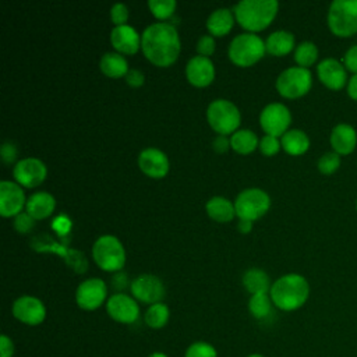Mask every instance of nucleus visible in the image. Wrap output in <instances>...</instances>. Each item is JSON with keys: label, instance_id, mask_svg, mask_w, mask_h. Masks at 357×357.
Masks as SVG:
<instances>
[{"label": "nucleus", "instance_id": "nucleus-34", "mask_svg": "<svg viewBox=\"0 0 357 357\" xmlns=\"http://www.w3.org/2000/svg\"><path fill=\"white\" fill-rule=\"evenodd\" d=\"M340 166V155L336 152H325L318 159V170L324 174L335 173Z\"/></svg>", "mask_w": 357, "mask_h": 357}, {"label": "nucleus", "instance_id": "nucleus-28", "mask_svg": "<svg viewBox=\"0 0 357 357\" xmlns=\"http://www.w3.org/2000/svg\"><path fill=\"white\" fill-rule=\"evenodd\" d=\"M243 284L251 294L268 293L271 290L269 276L259 268H250L243 275Z\"/></svg>", "mask_w": 357, "mask_h": 357}, {"label": "nucleus", "instance_id": "nucleus-33", "mask_svg": "<svg viewBox=\"0 0 357 357\" xmlns=\"http://www.w3.org/2000/svg\"><path fill=\"white\" fill-rule=\"evenodd\" d=\"M184 357H218V353L211 343L199 340L191 343L187 347Z\"/></svg>", "mask_w": 357, "mask_h": 357}, {"label": "nucleus", "instance_id": "nucleus-23", "mask_svg": "<svg viewBox=\"0 0 357 357\" xmlns=\"http://www.w3.org/2000/svg\"><path fill=\"white\" fill-rule=\"evenodd\" d=\"M265 47L273 56H284L294 47V35L284 29L275 31L266 38Z\"/></svg>", "mask_w": 357, "mask_h": 357}, {"label": "nucleus", "instance_id": "nucleus-41", "mask_svg": "<svg viewBox=\"0 0 357 357\" xmlns=\"http://www.w3.org/2000/svg\"><path fill=\"white\" fill-rule=\"evenodd\" d=\"M343 66L346 70L357 74V45L349 47V50L343 56Z\"/></svg>", "mask_w": 357, "mask_h": 357}, {"label": "nucleus", "instance_id": "nucleus-12", "mask_svg": "<svg viewBox=\"0 0 357 357\" xmlns=\"http://www.w3.org/2000/svg\"><path fill=\"white\" fill-rule=\"evenodd\" d=\"M131 293L134 298L152 305L165 297V286L158 276L142 273L131 282Z\"/></svg>", "mask_w": 357, "mask_h": 357}, {"label": "nucleus", "instance_id": "nucleus-52", "mask_svg": "<svg viewBox=\"0 0 357 357\" xmlns=\"http://www.w3.org/2000/svg\"><path fill=\"white\" fill-rule=\"evenodd\" d=\"M356 209H357V201H356Z\"/></svg>", "mask_w": 357, "mask_h": 357}, {"label": "nucleus", "instance_id": "nucleus-8", "mask_svg": "<svg viewBox=\"0 0 357 357\" xmlns=\"http://www.w3.org/2000/svg\"><path fill=\"white\" fill-rule=\"evenodd\" d=\"M312 85V75L308 68L294 66L283 70L276 78V89L284 98H300Z\"/></svg>", "mask_w": 357, "mask_h": 357}, {"label": "nucleus", "instance_id": "nucleus-22", "mask_svg": "<svg viewBox=\"0 0 357 357\" xmlns=\"http://www.w3.org/2000/svg\"><path fill=\"white\" fill-rule=\"evenodd\" d=\"M56 199L50 192L46 191H38L29 195L26 199L25 208L26 212L36 220V219H45L50 216L54 211Z\"/></svg>", "mask_w": 357, "mask_h": 357}, {"label": "nucleus", "instance_id": "nucleus-47", "mask_svg": "<svg viewBox=\"0 0 357 357\" xmlns=\"http://www.w3.org/2000/svg\"><path fill=\"white\" fill-rule=\"evenodd\" d=\"M212 146L216 152H225L230 146V138H227L226 135L219 134L218 137H215V139L212 142Z\"/></svg>", "mask_w": 357, "mask_h": 357}, {"label": "nucleus", "instance_id": "nucleus-46", "mask_svg": "<svg viewBox=\"0 0 357 357\" xmlns=\"http://www.w3.org/2000/svg\"><path fill=\"white\" fill-rule=\"evenodd\" d=\"M127 284H128V278H127V275L124 273V272H117L113 278H112V286L120 293V290H123V289H126L127 287Z\"/></svg>", "mask_w": 357, "mask_h": 357}, {"label": "nucleus", "instance_id": "nucleus-14", "mask_svg": "<svg viewBox=\"0 0 357 357\" xmlns=\"http://www.w3.org/2000/svg\"><path fill=\"white\" fill-rule=\"evenodd\" d=\"M47 174L46 165L33 156L24 158L18 160L13 169V176L18 184L24 187H36L39 185Z\"/></svg>", "mask_w": 357, "mask_h": 357}, {"label": "nucleus", "instance_id": "nucleus-35", "mask_svg": "<svg viewBox=\"0 0 357 357\" xmlns=\"http://www.w3.org/2000/svg\"><path fill=\"white\" fill-rule=\"evenodd\" d=\"M148 6L155 17L167 18L173 14L176 8V1L174 0H149Z\"/></svg>", "mask_w": 357, "mask_h": 357}, {"label": "nucleus", "instance_id": "nucleus-26", "mask_svg": "<svg viewBox=\"0 0 357 357\" xmlns=\"http://www.w3.org/2000/svg\"><path fill=\"white\" fill-rule=\"evenodd\" d=\"M280 144L287 153L297 156L304 153L310 148V138L303 130L291 128L282 135Z\"/></svg>", "mask_w": 357, "mask_h": 357}, {"label": "nucleus", "instance_id": "nucleus-24", "mask_svg": "<svg viewBox=\"0 0 357 357\" xmlns=\"http://www.w3.org/2000/svg\"><path fill=\"white\" fill-rule=\"evenodd\" d=\"M233 22H234L233 13L226 7H220L209 14L206 20V28L212 35L220 36V35H226L231 29Z\"/></svg>", "mask_w": 357, "mask_h": 357}, {"label": "nucleus", "instance_id": "nucleus-4", "mask_svg": "<svg viewBox=\"0 0 357 357\" xmlns=\"http://www.w3.org/2000/svg\"><path fill=\"white\" fill-rule=\"evenodd\" d=\"M328 26L340 38L357 33V0L332 1L328 10Z\"/></svg>", "mask_w": 357, "mask_h": 357}, {"label": "nucleus", "instance_id": "nucleus-42", "mask_svg": "<svg viewBox=\"0 0 357 357\" xmlns=\"http://www.w3.org/2000/svg\"><path fill=\"white\" fill-rule=\"evenodd\" d=\"M124 78H126L127 84H130L131 86H141L144 84V79H145L142 71L138 70V68H130L127 71V74L124 75Z\"/></svg>", "mask_w": 357, "mask_h": 357}, {"label": "nucleus", "instance_id": "nucleus-11", "mask_svg": "<svg viewBox=\"0 0 357 357\" xmlns=\"http://www.w3.org/2000/svg\"><path fill=\"white\" fill-rule=\"evenodd\" d=\"M107 296V286L99 278H89L81 282L75 290V301L78 307L86 311L99 308Z\"/></svg>", "mask_w": 357, "mask_h": 357}, {"label": "nucleus", "instance_id": "nucleus-13", "mask_svg": "<svg viewBox=\"0 0 357 357\" xmlns=\"http://www.w3.org/2000/svg\"><path fill=\"white\" fill-rule=\"evenodd\" d=\"M109 317L120 324H132L139 317L138 303L126 293H114L106 301Z\"/></svg>", "mask_w": 357, "mask_h": 357}, {"label": "nucleus", "instance_id": "nucleus-16", "mask_svg": "<svg viewBox=\"0 0 357 357\" xmlns=\"http://www.w3.org/2000/svg\"><path fill=\"white\" fill-rule=\"evenodd\" d=\"M26 204L25 194L20 184L3 180L0 183V215L4 218L17 216Z\"/></svg>", "mask_w": 357, "mask_h": 357}, {"label": "nucleus", "instance_id": "nucleus-19", "mask_svg": "<svg viewBox=\"0 0 357 357\" xmlns=\"http://www.w3.org/2000/svg\"><path fill=\"white\" fill-rule=\"evenodd\" d=\"M185 75L192 85L205 86L215 78V66L209 57L197 54L187 61Z\"/></svg>", "mask_w": 357, "mask_h": 357}, {"label": "nucleus", "instance_id": "nucleus-50", "mask_svg": "<svg viewBox=\"0 0 357 357\" xmlns=\"http://www.w3.org/2000/svg\"><path fill=\"white\" fill-rule=\"evenodd\" d=\"M149 357H167L165 353H162V351H155V353H152Z\"/></svg>", "mask_w": 357, "mask_h": 357}, {"label": "nucleus", "instance_id": "nucleus-49", "mask_svg": "<svg viewBox=\"0 0 357 357\" xmlns=\"http://www.w3.org/2000/svg\"><path fill=\"white\" fill-rule=\"evenodd\" d=\"M237 229L240 233H248L251 229H252V220H248V219H240L238 223H237Z\"/></svg>", "mask_w": 357, "mask_h": 357}, {"label": "nucleus", "instance_id": "nucleus-18", "mask_svg": "<svg viewBox=\"0 0 357 357\" xmlns=\"http://www.w3.org/2000/svg\"><path fill=\"white\" fill-rule=\"evenodd\" d=\"M138 165L141 170L153 178H160L169 172V159L158 148H145L138 155Z\"/></svg>", "mask_w": 357, "mask_h": 357}, {"label": "nucleus", "instance_id": "nucleus-38", "mask_svg": "<svg viewBox=\"0 0 357 357\" xmlns=\"http://www.w3.org/2000/svg\"><path fill=\"white\" fill-rule=\"evenodd\" d=\"M35 226V219L28 212H21L14 219V227L17 231L25 234L29 233Z\"/></svg>", "mask_w": 357, "mask_h": 357}, {"label": "nucleus", "instance_id": "nucleus-43", "mask_svg": "<svg viewBox=\"0 0 357 357\" xmlns=\"http://www.w3.org/2000/svg\"><path fill=\"white\" fill-rule=\"evenodd\" d=\"M0 153H1V159H3L6 163H11V162H14L15 158H17V146H15L13 142H4V144L1 145Z\"/></svg>", "mask_w": 357, "mask_h": 357}, {"label": "nucleus", "instance_id": "nucleus-48", "mask_svg": "<svg viewBox=\"0 0 357 357\" xmlns=\"http://www.w3.org/2000/svg\"><path fill=\"white\" fill-rule=\"evenodd\" d=\"M347 95L353 99L357 100V74H353V77L347 82Z\"/></svg>", "mask_w": 357, "mask_h": 357}, {"label": "nucleus", "instance_id": "nucleus-25", "mask_svg": "<svg viewBox=\"0 0 357 357\" xmlns=\"http://www.w3.org/2000/svg\"><path fill=\"white\" fill-rule=\"evenodd\" d=\"M99 67L103 71V74H106L107 77H112V78L124 77L127 74V71L130 70L126 57L117 52L105 53L100 57Z\"/></svg>", "mask_w": 357, "mask_h": 357}, {"label": "nucleus", "instance_id": "nucleus-20", "mask_svg": "<svg viewBox=\"0 0 357 357\" xmlns=\"http://www.w3.org/2000/svg\"><path fill=\"white\" fill-rule=\"evenodd\" d=\"M110 40L116 50L121 54H132L141 46V36L137 29L128 24L117 25L110 32Z\"/></svg>", "mask_w": 357, "mask_h": 357}, {"label": "nucleus", "instance_id": "nucleus-29", "mask_svg": "<svg viewBox=\"0 0 357 357\" xmlns=\"http://www.w3.org/2000/svg\"><path fill=\"white\" fill-rule=\"evenodd\" d=\"M257 145H259L258 137L248 128L236 130L230 135V146L238 153H250L257 148Z\"/></svg>", "mask_w": 357, "mask_h": 357}, {"label": "nucleus", "instance_id": "nucleus-31", "mask_svg": "<svg viewBox=\"0 0 357 357\" xmlns=\"http://www.w3.org/2000/svg\"><path fill=\"white\" fill-rule=\"evenodd\" d=\"M248 310L251 315L257 319L266 318L272 311V298L268 293L251 294L248 301Z\"/></svg>", "mask_w": 357, "mask_h": 357}, {"label": "nucleus", "instance_id": "nucleus-1", "mask_svg": "<svg viewBox=\"0 0 357 357\" xmlns=\"http://www.w3.org/2000/svg\"><path fill=\"white\" fill-rule=\"evenodd\" d=\"M144 54L156 66L172 64L180 52V38L174 25L169 22H153L141 35Z\"/></svg>", "mask_w": 357, "mask_h": 357}, {"label": "nucleus", "instance_id": "nucleus-51", "mask_svg": "<svg viewBox=\"0 0 357 357\" xmlns=\"http://www.w3.org/2000/svg\"><path fill=\"white\" fill-rule=\"evenodd\" d=\"M247 357H264L262 354H250V356H247Z\"/></svg>", "mask_w": 357, "mask_h": 357}, {"label": "nucleus", "instance_id": "nucleus-44", "mask_svg": "<svg viewBox=\"0 0 357 357\" xmlns=\"http://www.w3.org/2000/svg\"><path fill=\"white\" fill-rule=\"evenodd\" d=\"M70 227H71V222L68 218H66L64 215H60L57 216L54 220H53V229L60 234H67L70 231Z\"/></svg>", "mask_w": 357, "mask_h": 357}, {"label": "nucleus", "instance_id": "nucleus-10", "mask_svg": "<svg viewBox=\"0 0 357 357\" xmlns=\"http://www.w3.org/2000/svg\"><path fill=\"white\" fill-rule=\"evenodd\" d=\"M291 114L287 106L279 102H273L266 105L259 114V123L264 131L269 135H283L290 126Z\"/></svg>", "mask_w": 357, "mask_h": 357}, {"label": "nucleus", "instance_id": "nucleus-9", "mask_svg": "<svg viewBox=\"0 0 357 357\" xmlns=\"http://www.w3.org/2000/svg\"><path fill=\"white\" fill-rule=\"evenodd\" d=\"M269 206H271V198L268 192L257 187L243 190L234 201L236 215L240 219H248V220H254L262 216L269 209Z\"/></svg>", "mask_w": 357, "mask_h": 357}, {"label": "nucleus", "instance_id": "nucleus-36", "mask_svg": "<svg viewBox=\"0 0 357 357\" xmlns=\"http://www.w3.org/2000/svg\"><path fill=\"white\" fill-rule=\"evenodd\" d=\"M64 261L77 273H84L88 268V262H86V258H85L84 252H81L78 250H74V248L68 250L67 255L64 257Z\"/></svg>", "mask_w": 357, "mask_h": 357}, {"label": "nucleus", "instance_id": "nucleus-3", "mask_svg": "<svg viewBox=\"0 0 357 357\" xmlns=\"http://www.w3.org/2000/svg\"><path fill=\"white\" fill-rule=\"evenodd\" d=\"M278 7L276 0H241L234 6V15L243 28L261 31L275 18Z\"/></svg>", "mask_w": 357, "mask_h": 357}, {"label": "nucleus", "instance_id": "nucleus-2", "mask_svg": "<svg viewBox=\"0 0 357 357\" xmlns=\"http://www.w3.org/2000/svg\"><path fill=\"white\" fill-rule=\"evenodd\" d=\"M272 303L283 311H294L304 305L310 296L307 279L298 273H287L273 282L269 290Z\"/></svg>", "mask_w": 357, "mask_h": 357}, {"label": "nucleus", "instance_id": "nucleus-21", "mask_svg": "<svg viewBox=\"0 0 357 357\" xmlns=\"http://www.w3.org/2000/svg\"><path fill=\"white\" fill-rule=\"evenodd\" d=\"M329 141L333 152L339 155H349L357 145V132L350 124L339 123L332 128Z\"/></svg>", "mask_w": 357, "mask_h": 357}, {"label": "nucleus", "instance_id": "nucleus-15", "mask_svg": "<svg viewBox=\"0 0 357 357\" xmlns=\"http://www.w3.org/2000/svg\"><path fill=\"white\" fill-rule=\"evenodd\" d=\"M13 315L25 325H39L46 318L45 304L33 296H21L13 304Z\"/></svg>", "mask_w": 357, "mask_h": 357}, {"label": "nucleus", "instance_id": "nucleus-17", "mask_svg": "<svg viewBox=\"0 0 357 357\" xmlns=\"http://www.w3.org/2000/svg\"><path fill=\"white\" fill-rule=\"evenodd\" d=\"M319 81L332 91H339L347 85V73L346 67L336 59L328 57L318 63L317 67Z\"/></svg>", "mask_w": 357, "mask_h": 357}, {"label": "nucleus", "instance_id": "nucleus-5", "mask_svg": "<svg viewBox=\"0 0 357 357\" xmlns=\"http://www.w3.org/2000/svg\"><path fill=\"white\" fill-rule=\"evenodd\" d=\"M265 42L254 32L236 35L229 45V57L237 66H251L265 53Z\"/></svg>", "mask_w": 357, "mask_h": 357}, {"label": "nucleus", "instance_id": "nucleus-40", "mask_svg": "<svg viewBox=\"0 0 357 357\" xmlns=\"http://www.w3.org/2000/svg\"><path fill=\"white\" fill-rule=\"evenodd\" d=\"M197 50L201 56H211L215 50V39L212 35H202L197 42Z\"/></svg>", "mask_w": 357, "mask_h": 357}, {"label": "nucleus", "instance_id": "nucleus-30", "mask_svg": "<svg viewBox=\"0 0 357 357\" xmlns=\"http://www.w3.org/2000/svg\"><path fill=\"white\" fill-rule=\"evenodd\" d=\"M169 317H170V311H169V307L165 304V303H156V304H152L146 308L145 311V315H144V319H145V324L152 328V329H160L163 328L167 321H169Z\"/></svg>", "mask_w": 357, "mask_h": 357}, {"label": "nucleus", "instance_id": "nucleus-37", "mask_svg": "<svg viewBox=\"0 0 357 357\" xmlns=\"http://www.w3.org/2000/svg\"><path fill=\"white\" fill-rule=\"evenodd\" d=\"M280 146H282V144L279 142L278 137H275V135L265 134V135L261 138V141H259V149H261V152H262L264 155H266V156L275 155V153L279 151Z\"/></svg>", "mask_w": 357, "mask_h": 357}, {"label": "nucleus", "instance_id": "nucleus-32", "mask_svg": "<svg viewBox=\"0 0 357 357\" xmlns=\"http://www.w3.org/2000/svg\"><path fill=\"white\" fill-rule=\"evenodd\" d=\"M318 57V47L311 40H304L296 46L294 50V60L300 67H310L315 63Z\"/></svg>", "mask_w": 357, "mask_h": 357}, {"label": "nucleus", "instance_id": "nucleus-39", "mask_svg": "<svg viewBox=\"0 0 357 357\" xmlns=\"http://www.w3.org/2000/svg\"><path fill=\"white\" fill-rule=\"evenodd\" d=\"M110 18L117 25H124L128 20V8L124 3H116L110 8Z\"/></svg>", "mask_w": 357, "mask_h": 357}, {"label": "nucleus", "instance_id": "nucleus-6", "mask_svg": "<svg viewBox=\"0 0 357 357\" xmlns=\"http://www.w3.org/2000/svg\"><path fill=\"white\" fill-rule=\"evenodd\" d=\"M95 262L109 272H119L126 262V250L120 240L112 234H103L92 245Z\"/></svg>", "mask_w": 357, "mask_h": 357}, {"label": "nucleus", "instance_id": "nucleus-45", "mask_svg": "<svg viewBox=\"0 0 357 357\" xmlns=\"http://www.w3.org/2000/svg\"><path fill=\"white\" fill-rule=\"evenodd\" d=\"M14 354V343L7 335H1L0 337V357H13Z\"/></svg>", "mask_w": 357, "mask_h": 357}, {"label": "nucleus", "instance_id": "nucleus-27", "mask_svg": "<svg viewBox=\"0 0 357 357\" xmlns=\"http://www.w3.org/2000/svg\"><path fill=\"white\" fill-rule=\"evenodd\" d=\"M206 212L209 215V218H212L216 222L225 223L233 219L236 209H234V204L225 198V197H212L208 199L206 202Z\"/></svg>", "mask_w": 357, "mask_h": 357}, {"label": "nucleus", "instance_id": "nucleus-7", "mask_svg": "<svg viewBox=\"0 0 357 357\" xmlns=\"http://www.w3.org/2000/svg\"><path fill=\"white\" fill-rule=\"evenodd\" d=\"M206 117L211 127L222 134L234 132L240 124V112L237 106L227 99H215L206 109Z\"/></svg>", "mask_w": 357, "mask_h": 357}]
</instances>
